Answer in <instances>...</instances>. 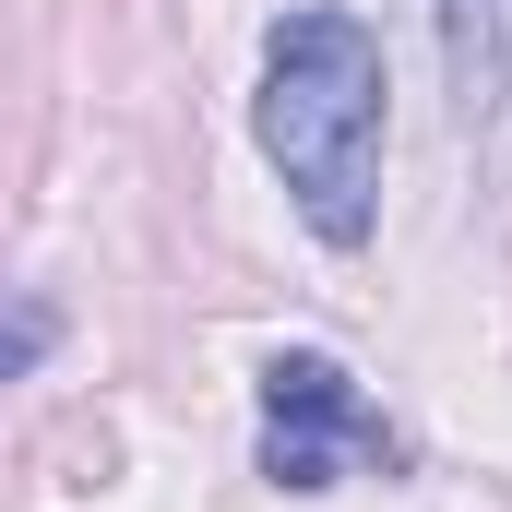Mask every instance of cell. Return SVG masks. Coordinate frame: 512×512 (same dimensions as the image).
<instances>
[{
    "mask_svg": "<svg viewBox=\"0 0 512 512\" xmlns=\"http://www.w3.org/2000/svg\"><path fill=\"white\" fill-rule=\"evenodd\" d=\"M251 131L322 251H370L382 227V36L358 12H286L262 36V96Z\"/></svg>",
    "mask_w": 512,
    "mask_h": 512,
    "instance_id": "1",
    "label": "cell"
},
{
    "mask_svg": "<svg viewBox=\"0 0 512 512\" xmlns=\"http://www.w3.org/2000/svg\"><path fill=\"white\" fill-rule=\"evenodd\" d=\"M358 465H405V441L382 429V405L346 382L334 358H310V346H286L274 370H262V477L274 489H334V477H358Z\"/></svg>",
    "mask_w": 512,
    "mask_h": 512,
    "instance_id": "2",
    "label": "cell"
},
{
    "mask_svg": "<svg viewBox=\"0 0 512 512\" xmlns=\"http://www.w3.org/2000/svg\"><path fill=\"white\" fill-rule=\"evenodd\" d=\"M441 12V60H453V108L501 120V12L512 0H429Z\"/></svg>",
    "mask_w": 512,
    "mask_h": 512,
    "instance_id": "3",
    "label": "cell"
},
{
    "mask_svg": "<svg viewBox=\"0 0 512 512\" xmlns=\"http://www.w3.org/2000/svg\"><path fill=\"white\" fill-rule=\"evenodd\" d=\"M48 346H60V310L48 298H0V382H24Z\"/></svg>",
    "mask_w": 512,
    "mask_h": 512,
    "instance_id": "4",
    "label": "cell"
}]
</instances>
